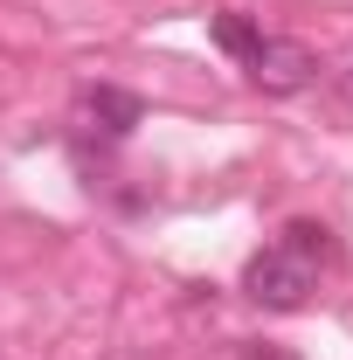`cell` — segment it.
Masks as SVG:
<instances>
[{
	"instance_id": "cell-1",
	"label": "cell",
	"mask_w": 353,
	"mask_h": 360,
	"mask_svg": "<svg viewBox=\"0 0 353 360\" xmlns=\"http://www.w3.org/2000/svg\"><path fill=\"white\" fill-rule=\"evenodd\" d=\"M312 284H319V264H312V257H298L291 243L257 250V257H250V270H243V291H250L257 305H270V312H298V305L312 298Z\"/></svg>"
},
{
	"instance_id": "cell-2",
	"label": "cell",
	"mask_w": 353,
	"mask_h": 360,
	"mask_svg": "<svg viewBox=\"0 0 353 360\" xmlns=\"http://www.w3.org/2000/svg\"><path fill=\"white\" fill-rule=\"evenodd\" d=\"M250 84L264 90V97H298V90L319 84V56L298 42H264L250 56Z\"/></svg>"
},
{
	"instance_id": "cell-3",
	"label": "cell",
	"mask_w": 353,
	"mask_h": 360,
	"mask_svg": "<svg viewBox=\"0 0 353 360\" xmlns=\"http://www.w3.org/2000/svg\"><path fill=\"white\" fill-rule=\"evenodd\" d=\"M84 118H90V125H104L111 139H125V132L139 125V118H146V111H139V97H132V90L97 84V90H84Z\"/></svg>"
},
{
	"instance_id": "cell-4",
	"label": "cell",
	"mask_w": 353,
	"mask_h": 360,
	"mask_svg": "<svg viewBox=\"0 0 353 360\" xmlns=\"http://www.w3.org/2000/svg\"><path fill=\"white\" fill-rule=\"evenodd\" d=\"M215 49L236 56V63H250V56L264 49V35H257V21H243V14H215Z\"/></svg>"
},
{
	"instance_id": "cell-5",
	"label": "cell",
	"mask_w": 353,
	"mask_h": 360,
	"mask_svg": "<svg viewBox=\"0 0 353 360\" xmlns=\"http://www.w3.org/2000/svg\"><path fill=\"white\" fill-rule=\"evenodd\" d=\"M277 243H291V250H298V257H312V264H326V257H333V243H326V229H319V222H291Z\"/></svg>"
},
{
	"instance_id": "cell-6",
	"label": "cell",
	"mask_w": 353,
	"mask_h": 360,
	"mask_svg": "<svg viewBox=\"0 0 353 360\" xmlns=\"http://www.w3.org/2000/svg\"><path fill=\"white\" fill-rule=\"evenodd\" d=\"M250 360H291V354H284V347H270V340H257V347H250Z\"/></svg>"
},
{
	"instance_id": "cell-7",
	"label": "cell",
	"mask_w": 353,
	"mask_h": 360,
	"mask_svg": "<svg viewBox=\"0 0 353 360\" xmlns=\"http://www.w3.org/2000/svg\"><path fill=\"white\" fill-rule=\"evenodd\" d=\"M340 118H353V77H347V104H340Z\"/></svg>"
}]
</instances>
